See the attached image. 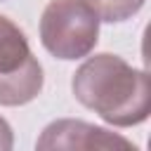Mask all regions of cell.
<instances>
[{
    "label": "cell",
    "mask_w": 151,
    "mask_h": 151,
    "mask_svg": "<svg viewBox=\"0 0 151 151\" xmlns=\"http://www.w3.org/2000/svg\"><path fill=\"white\" fill-rule=\"evenodd\" d=\"M45 76L24 31L0 17V106H24L42 90Z\"/></svg>",
    "instance_id": "obj_3"
},
{
    "label": "cell",
    "mask_w": 151,
    "mask_h": 151,
    "mask_svg": "<svg viewBox=\"0 0 151 151\" xmlns=\"http://www.w3.org/2000/svg\"><path fill=\"white\" fill-rule=\"evenodd\" d=\"M99 40V17L85 0H50L40 17V42L57 59H83Z\"/></svg>",
    "instance_id": "obj_2"
},
{
    "label": "cell",
    "mask_w": 151,
    "mask_h": 151,
    "mask_svg": "<svg viewBox=\"0 0 151 151\" xmlns=\"http://www.w3.org/2000/svg\"><path fill=\"white\" fill-rule=\"evenodd\" d=\"M99 17V21H109V24H118L125 21L130 17H134L146 0H85Z\"/></svg>",
    "instance_id": "obj_5"
},
{
    "label": "cell",
    "mask_w": 151,
    "mask_h": 151,
    "mask_svg": "<svg viewBox=\"0 0 151 151\" xmlns=\"http://www.w3.org/2000/svg\"><path fill=\"white\" fill-rule=\"evenodd\" d=\"M35 149L40 151H52V149H66V151H94V149H134L132 142H127L120 134L109 132L106 127L85 123V120H73V118H61L50 123L42 134L35 142Z\"/></svg>",
    "instance_id": "obj_4"
},
{
    "label": "cell",
    "mask_w": 151,
    "mask_h": 151,
    "mask_svg": "<svg viewBox=\"0 0 151 151\" xmlns=\"http://www.w3.org/2000/svg\"><path fill=\"white\" fill-rule=\"evenodd\" d=\"M14 146V134H12V127L9 123L0 116V151H9Z\"/></svg>",
    "instance_id": "obj_6"
},
{
    "label": "cell",
    "mask_w": 151,
    "mask_h": 151,
    "mask_svg": "<svg viewBox=\"0 0 151 151\" xmlns=\"http://www.w3.org/2000/svg\"><path fill=\"white\" fill-rule=\"evenodd\" d=\"M76 99L116 127H132L151 113V85L146 71L132 68L118 54L85 59L71 80Z\"/></svg>",
    "instance_id": "obj_1"
}]
</instances>
